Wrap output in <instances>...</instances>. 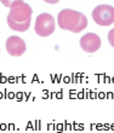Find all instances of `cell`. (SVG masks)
<instances>
[{
    "instance_id": "6da1fadb",
    "label": "cell",
    "mask_w": 114,
    "mask_h": 133,
    "mask_svg": "<svg viewBox=\"0 0 114 133\" xmlns=\"http://www.w3.org/2000/svg\"><path fill=\"white\" fill-rule=\"evenodd\" d=\"M33 10L23 1H15L10 6L7 24L15 32H27L30 27Z\"/></svg>"
},
{
    "instance_id": "7a4b0ae2",
    "label": "cell",
    "mask_w": 114,
    "mask_h": 133,
    "mask_svg": "<svg viewBox=\"0 0 114 133\" xmlns=\"http://www.w3.org/2000/svg\"><path fill=\"white\" fill-rule=\"evenodd\" d=\"M58 27L71 33H80L87 27V18L84 14L72 9H64L57 16Z\"/></svg>"
},
{
    "instance_id": "3957f363",
    "label": "cell",
    "mask_w": 114,
    "mask_h": 133,
    "mask_svg": "<svg viewBox=\"0 0 114 133\" xmlns=\"http://www.w3.org/2000/svg\"><path fill=\"white\" fill-rule=\"evenodd\" d=\"M55 18L50 14H40L35 19V24H34V30L39 36H50L55 32Z\"/></svg>"
},
{
    "instance_id": "277c9868",
    "label": "cell",
    "mask_w": 114,
    "mask_h": 133,
    "mask_svg": "<svg viewBox=\"0 0 114 133\" xmlns=\"http://www.w3.org/2000/svg\"><path fill=\"white\" fill-rule=\"evenodd\" d=\"M92 19L95 23L102 27H107L114 23V7L111 5H98L92 10Z\"/></svg>"
},
{
    "instance_id": "5b68a950",
    "label": "cell",
    "mask_w": 114,
    "mask_h": 133,
    "mask_svg": "<svg viewBox=\"0 0 114 133\" xmlns=\"http://www.w3.org/2000/svg\"><path fill=\"white\" fill-rule=\"evenodd\" d=\"M5 47H6L7 53L14 57L22 56L27 50L24 40L21 39L20 36H16V35H12V36L7 39L6 42H5Z\"/></svg>"
},
{
    "instance_id": "8992f818",
    "label": "cell",
    "mask_w": 114,
    "mask_h": 133,
    "mask_svg": "<svg viewBox=\"0 0 114 133\" xmlns=\"http://www.w3.org/2000/svg\"><path fill=\"white\" fill-rule=\"evenodd\" d=\"M80 47L87 53L96 52L101 47V38L95 33H87L80 39Z\"/></svg>"
},
{
    "instance_id": "52a82bcc",
    "label": "cell",
    "mask_w": 114,
    "mask_h": 133,
    "mask_svg": "<svg viewBox=\"0 0 114 133\" xmlns=\"http://www.w3.org/2000/svg\"><path fill=\"white\" fill-rule=\"evenodd\" d=\"M0 1H1V4H3L5 7H10L15 1H23V0H0Z\"/></svg>"
},
{
    "instance_id": "ba28073f",
    "label": "cell",
    "mask_w": 114,
    "mask_h": 133,
    "mask_svg": "<svg viewBox=\"0 0 114 133\" xmlns=\"http://www.w3.org/2000/svg\"><path fill=\"white\" fill-rule=\"evenodd\" d=\"M108 41H109L112 47H114V28L108 33Z\"/></svg>"
},
{
    "instance_id": "9c48e42d",
    "label": "cell",
    "mask_w": 114,
    "mask_h": 133,
    "mask_svg": "<svg viewBox=\"0 0 114 133\" xmlns=\"http://www.w3.org/2000/svg\"><path fill=\"white\" fill-rule=\"evenodd\" d=\"M45 3H47V4H57L60 0H44Z\"/></svg>"
}]
</instances>
